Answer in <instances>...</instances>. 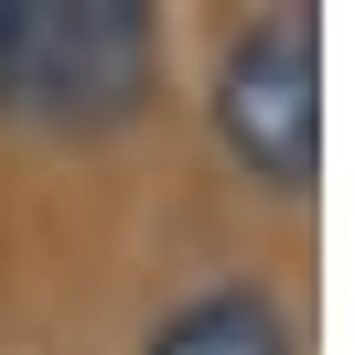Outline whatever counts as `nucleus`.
Returning <instances> with one entry per match:
<instances>
[{"instance_id":"1","label":"nucleus","mask_w":355,"mask_h":355,"mask_svg":"<svg viewBox=\"0 0 355 355\" xmlns=\"http://www.w3.org/2000/svg\"><path fill=\"white\" fill-rule=\"evenodd\" d=\"M173 87L162 0H0V130L130 140Z\"/></svg>"},{"instance_id":"2","label":"nucleus","mask_w":355,"mask_h":355,"mask_svg":"<svg viewBox=\"0 0 355 355\" xmlns=\"http://www.w3.org/2000/svg\"><path fill=\"white\" fill-rule=\"evenodd\" d=\"M205 140L269 205L323 194V11L312 0H280V11H259V22H237L216 44Z\"/></svg>"},{"instance_id":"3","label":"nucleus","mask_w":355,"mask_h":355,"mask_svg":"<svg viewBox=\"0 0 355 355\" xmlns=\"http://www.w3.org/2000/svg\"><path fill=\"white\" fill-rule=\"evenodd\" d=\"M140 355H312V345H302V312L269 280L216 269V280L173 291V302L140 323Z\"/></svg>"}]
</instances>
